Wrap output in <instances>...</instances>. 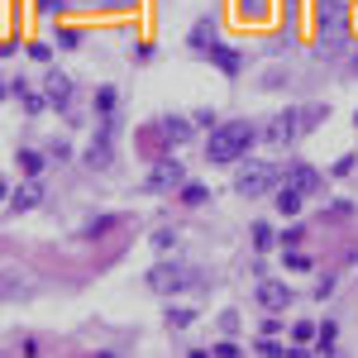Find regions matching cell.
<instances>
[{
	"label": "cell",
	"mask_w": 358,
	"mask_h": 358,
	"mask_svg": "<svg viewBox=\"0 0 358 358\" xmlns=\"http://www.w3.org/2000/svg\"><path fill=\"white\" fill-rule=\"evenodd\" d=\"M349 43V5L344 0H320V38H315V57H334Z\"/></svg>",
	"instance_id": "6da1fadb"
},
{
	"label": "cell",
	"mask_w": 358,
	"mask_h": 358,
	"mask_svg": "<svg viewBox=\"0 0 358 358\" xmlns=\"http://www.w3.org/2000/svg\"><path fill=\"white\" fill-rule=\"evenodd\" d=\"M248 143H253V124L229 120V124H215V134L206 138V153H210V163H234L248 153Z\"/></svg>",
	"instance_id": "7a4b0ae2"
},
{
	"label": "cell",
	"mask_w": 358,
	"mask_h": 358,
	"mask_svg": "<svg viewBox=\"0 0 358 358\" xmlns=\"http://www.w3.org/2000/svg\"><path fill=\"white\" fill-rule=\"evenodd\" d=\"M282 187V172L268 163H244L234 172V192L239 196H263V192H277Z\"/></svg>",
	"instance_id": "3957f363"
},
{
	"label": "cell",
	"mask_w": 358,
	"mask_h": 358,
	"mask_svg": "<svg viewBox=\"0 0 358 358\" xmlns=\"http://www.w3.org/2000/svg\"><path fill=\"white\" fill-rule=\"evenodd\" d=\"M148 287L153 292H187V287H201V273L192 263H158L148 273Z\"/></svg>",
	"instance_id": "277c9868"
},
{
	"label": "cell",
	"mask_w": 358,
	"mask_h": 358,
	"mask_svg": "<svg viewBox=\"0 0 358 358\" xmlns=\"http://www.w3.org/2000/svg\"><path fill=\"white\" fill-rule=\"evenodd\" d=\"M172 187H182V163L177 158H163V163L148 167V177H143V192H172Z\"/></svg>",
	"instance_id": "5b68a950"
},
{
	"label": "cell",
	"mask_w": 358,
	"mask_h": 358,
	"mask_svg": "<svg viewBox=\"0 0 358 358\" xmlns=\"http://www.w3.org/2000/svg\"><path fill=\"white\" fill-rule=\"evenodd\" d=\"M282 187H292V192H301V196H320V192H325V177H320L315 167L296 163V167L282 172Z\"/></svg>",
	"instance_id": "8992f818"
},
{
	"label": "cell",
	"mask_w": 358,
	"mask_h": 358,
	"mask_svg": "<svg viewBox=\"0 0 358 358\" xmlns=\"http://www.w3.org/2000/svg\"><path fill=\"white\" fill-rule=\"evenodd\" d=\"M296 129H301V124H296V110H282V115H273V120H268L263 138H268V143H287Z\"/></svg>",
	"instance_id": "52a82bcc"
},
{
	"label": "cell",
	"mask_w": 358,
	"mask_h": 358,
	"mask_svg": "<svg viewBox=\"0 0 358 358\" xmlns=\"http://www.w3.org/2000/svg\"><path fill=\"white\" fill-rule=\"evenodd\" d=\"M258 306H263V310H282V306H292V292H287L282 282H263V287H258Z\"/></svg>",
	"instance_id": "ba28073f"
},
{
	"label": "cell",
	"mask_w": 358,
	"mask_h": 358,
	"mask_svg": "<svg viewBox=\"0 0 358 358\" xmlns=\"http://www.w3.org/2000/svg\"><path fill=\"white\" fill-rule=\"evenodd\" d=\"M86 163L91 167H106L110 163V120H106V129L91 138V148H86Z\"/></svg>",
	"instance_id": "9c48e42d"
},
{
	"label": "cell",
	"mask_w": 358,
	"mask_h": 358,
	"mask_svg": "<svg viewBox=\"0 0 358 358\" xmlns=\"http://www.w3.org/2000/svg\"><path fill=\"white\" fill-rule=\"evenodd\" d=\"M48 101H53V106H67V101H72V82H67L62 72H48Z\"/></svg>",
	"instance_id": "30bf717a"
},
{
	"label": "cell",
	"mask_w": 358,
	"mask_h": 358,
	"mask_svg": "<svg viewBox=\"0 0 358 358\" xmlns=\"http://www.w3.org/2000/svg\"><path fill=\"white\" fill-rule=\"evenodd\" d=\"M38 196H43V187L29 182V187H20V196H10V210H29V206H38Z\"/></svg>",
	"instance_id": "8fae6325"
},
{
	"label": "cell",
	"mask_w": 358,
	"mask_h": 358,
	"mask_svg": "<svg viewBox=\"0 0 358 358\" xmlns=\"http://www.w3.org/2000/svg\"><path fill=\"white\" fill-rule=\"evenodd\" d=\"M210 57H215V62H220L224 72H229V77H234V72H239V67H244V57L239 53H229V48H220V43H215V48H210Z\"/></svg>",
	"instance_id": "7c38bea8"
},
{
	"label": "cell",
	"mask_w": 358,
	"mask_h": 358,
	"mask_svg": "<svg viewBox=\"0 0 358 358\" xmlns=\"http://www.w3.org/2000/svg\"><path fill=\"white\" fill-rule=\"evenodd\" d=\"M277 206H282V215H296V210H301V192L282 187V192H277Z\"/></svg>",
	"instance_id": "4fadbf2b"
},
{
	"label": "cell",
	"mask_w": 358,
	"mask_h": 358,
	"mask_svg": "<svg viewBox=\"0 0 358 358\" xmlns=\"http://www.w3.org/2000/svg\"><path fill=\"white\" fill-rule=\"evenodd\" d=\"M325 106H306V110H296V124H301V129H310V124H320V120H325Z\"/></svg>",
	"instance_id": "5bb4252c"
},
{
	"label": "cell",
	"mask_w": 358,
	"mask_h": 358,
	"mask_svg": "<svg viewBox=\"0 0 358 358\" xmlns=\"http://www.w3.org/2000/svg\"><path fill=\"white\" fill-rule=\"evenodd\" d=\"M192 48H215V29H210V24H196L192 29Z\"/></svg>",
	"instance_id": "9a60e30c"
},
{
	"label": "cell",
	"mask_w": 358,
	"mask_h": 358,
	"mask_svg": "<svg viewBox=\"0 0 358 358\" xmlns=\"http://www.w3.org/2000/svg\"><path fill=\"white\" fill-rule=\"evenodd\" d=\"M96 110L110 120V110H115V91H110V86H101V91H96Z\"/></svg>",
	"instance_id": "2e32d148"
},
{
	"label": "cell",
	"mask_w": 358,
	"mask_h": 358,
	"mask_svg": "<svg viewBox=\"0 0 358 358\" xmlns=\"http://www.w3.org/2000/svg\"><path fill=\"white\" fill-rule=\"evenodd\" d=\"M163 134L172 138V143H182V138H187V124H182V120H163Z\"/></svg>",
	"instance_id": "e0dca14e"
},
{
	"label": "cell",
	"mask_w": 358,
	"mask_h": 358,
	"mask_svg": "<svg viewBox=\"0 0 358 358\" xmlns=\"http://www.w3.org/2000/svg\"><path fill=\"white\" fill-rule=\"evenodd\" d=\"M20 163H24V172H43V153L29 148V153H20Z\"/></svg>",
	"instance_id": "ac0fdd59"
},
{
	"label": "cell",
	"mask_w": 358,
	"mask_h": 358,
	"mask_svg": "<svg viewBox=\"0 0 358 358\" xmlns=\"http://www.w3.org/2000/svg\"><path fill=\"white\" fill-rule=\"evenodd\" d=\"M120 224V215H101L96 224H86V234H106V229H115Z\"/></svg>",
	"instance_id": "d6986e66"
},
{
	"label": "cell",
	"mask_w": 358,
	"mask_h": 358,
	"mask_svg": "<svg viewBox=\"0 0 358 358\" xmlns=\"http://www.w3.org/2000/svg\"><path fill=\"white\" fill-rule=\"evenodd\" d=\"M253 244H258V248H273V229H268V224H253Z\"/></svg>",
	"instance_id": "ffe728a7"
},
{
	"label": "cell",
	"mask_w": 358,
	"mask_h": 358,
	"mask_svg": "<svg viewBox=\"0 0 358 358\" xmlns=\"http://www.w3.org/2000/svg\"><path fill=\"white\" fill-rule=\"evenodd\" d=\"M334 349V325H320V354H330Z\"/></svg>",
	"instance_id": "44dd1931"
},
{
	"label": "cell",
	"mask_w": 358,
	"mask_h": 358,
	"mask_svg": "<svg viewBox=\"0 0 358 358\" xmlns=\"http://www.w3.org/2000/svg\"><path fill=\"white\" fill-rule=\"evenodd\" d=\"M292 339H301V344H306V339H315V325H306V320H301V325H292Z\"/></svg>",
	"instance_id": "7402d4cb"
},
{
	"label": "cell",
	"mask_w": 358,
	"mask_h": 358,
	"mask_svg": "<svg viewBox=\"0 0 358 358\" xmlns=\"http://www.w3.org/2000/svg\"><path fill=\"white\" fill-rule=\"evenodd\" d=\"M239 10H244V15H263V10H268V0H239Z\"/></svg>",
	"instance_id": "603a6c76"
},
{
	"label": "cell",
	"mask_w": 358,
	"mask_h": 358,
	"mask_svg": "<svg viewBox=\"0 0 358 358\" xmlns=\"http://www.w3.org/2000/svg\"><path fill=\"white\" fill-rule=\"evenodd\" d=\"M57 38H62V48H77V43H82V34H77V29H62Z\"/></svg>",
	"instance_id": "cb8c5ba5"
},
{
	"label": "cell",
	"mask_w": 358,
	"mask_h": 358,
	"mask_svg": "<svg viewBox=\"0 0 358 358\" xmlns=\"http://www.w3.org/2000/svg\"><path fill=\"white\" fill-rule=\"evenodd\" d=\"M182 201H192V206H196V201H206V187H182Z\"/></svg>",
	"instance_id": "d4e9b609"
},
{
	"label": "cell",
	"mask_w": 358,
	"mask_h": 358,
	"mask_svg": "<svg viewBox=\"0 0 358 358\" xmlns=\"http://www.w3.org/2000/svg\"><path fill=\"white\" fill-rule=\"evenodd\" d=\"M258 354H282V344H277V339H268V334H263V339H258Z\"/></svg>",
	"instance_id": "484cf974"
},
{
	"label": "cell",
	"mask_w": 358,
	"mask_h": 358,
	"mask_svg": "<svg viewBox=\"0 0 358 358\" xmlns=\"http://www.w3.org/2000/svg\"><path fill=\"white\" fill-rule=\"evenodd\" d=\"M215 354H224V358H234V354H239V344H234V339H220V344H215Z\"/></svg>",
	"instance_id": "4316f807"
},
{
	"label": "cell",
	"mask_w": 358,
	"mask_h": 358,
	"mask_svg": "<svg viewBox=\"0 0 358 358\" xmlns=\"http://www.w3.org/2000/svg\"><path fill=\"white\" fill-rule=\"evenodd\" d=\"M43 106H48V101H38V96H24V110H29V115H43Z\"/></svg>",
	"instance_id": "83f0119b"
}]
</instances>
